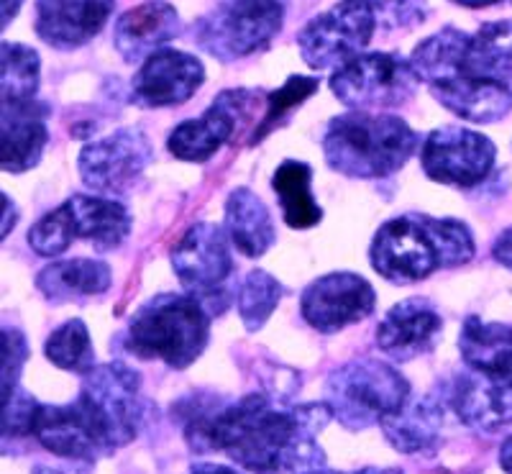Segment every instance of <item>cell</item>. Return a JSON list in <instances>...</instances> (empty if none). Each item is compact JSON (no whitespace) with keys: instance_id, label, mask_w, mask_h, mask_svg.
Wrapping results in <instances>:
<instances>
[{"instance_id":"cell-1","label":"cell","mask_w":512,"mask_h":474,"mask_svg":"<svg viewBox=\"0 0 512 474\" xmlns=\"http://www.w3.org/2000/svg\"><path fill=\"white\" fill-rule=\"evenodd\" d=\"M331 418L326 403L287 405L251 393L216 410H195L185 439L192 451H221L251 474H308L326 464L318 434Z\"/></svg>"},{"instance_id":"cell-2","label":"cell","mask_w":512,"mask_h":474,"mask_svg":"<svg viewBox=\"0 0 512 474\" xmlns=\"http://www.w3.org/2000/svg\"><path fill=\"white\" fill-rule=\"evenodd\" d=\"M410 62L433 98L464 121L495 123L512 111V21L477 34L446 26L420 41Z\"/></svg>"},{"instance_id":"cell-3","label":"cell","mask_w":512,"mask_h":474,"mask_svg":"<svg viewBox=\"0 0 512 474\" xmlns=\"http://www.w3.org/2000/svg\"><path fill=\"white\" fill-rule=\"evenodd\" d=\"M141 421L139 372L111 362L82 377L75 403L36 405L31 436L54 457L95 462L131 444L139 436Z\"/></svg>"},{"instance_id":"cell-4","label":"cell","mask_w":512,"mask_h":474,"mask_svg":"<svg viewBox=\"0 0 512 474\" xmlns=\"http://www.w3.org/2000/svg\"><path fill=\"white\" fill-rule=\"evenodd\" d=\"M459 352L464 372L451 390V408L459 421L484 434L512 426V328L466 318Z\"/></svg>"},{"instance_id":"cell-5","label":"cell","mask_w":512,"mask_h":474,"mask_svg":"<svg viewBox=\"0 0 512 474\" xmlns=\"http://www.w3.org/2000/svg\"><path fill=\"white\" fill-rule=\"evenodd\" d=\"M474 254V234L464 221L420 213L382 223L369 249L374 272L392 285L420 282L438 270L466 264Z\"/></svg>"},{"instance_id":"cell-6","label":"cell","mask_w":512,"mask_h":474,"mask_svg":"<svg viewBox=\"0 0 512 474\" xmlns=\"http://www.w3.org/2000/svg\"><path fill=\"white\" fill-rule=\"evenodd\" d=\"M420 147V136L397 116L344 113L328 121L323 154L333 172L354 180H382L400 172Z\"/></svg>"},{"instance_id":"cell-7","label":"cell","mask_w":512,"mask_h":474,"mask_svg":"<svg viewBox=\"0 0 512 474\" xmlns=\"http://www.w3.org/2000/svg\"><path fill=\"white\" fill-rule=\"evenodd\" d=\"M210 339V313L195 295H157L146 300L126 328L128 354L172 369H187L205 352Z\"/></svg>"},{"instance_id":"cell-8","label":"cell","mask_w":512,"mask_h":474,"mask_svg":"<svg viewBox=\"0 0 512 474\" xmlns=\"http://www.w3.org/2000/svg\"><path fill=\"white\" fill-rule=\"evenodd\" d=\"M410 400L408 380L392 364L356 359L338 367L326 382V405L349 431H364L395 416Z\"/></svg>"},{"instance_id":"cell-9","label":"cell","mask_w":512,"mask_h":474,"mask_svg":"<svg viewBox=\"0 0 512 474\" xmlns=\"http://www.w3.org/2000/svg\"><path fill=\"white\" fill-rule=\"evenodd\" d=\"M285 11V0H223L195 24V41L210 57L236 62L272 44Z\"/></svg>"},{"instance_id":"cell-10","label":"cell","mask_w":512,"mask_h":474,"mask_svg":"<svg viewBox=\"0 0 512 474\" xmlns=\"http://www.w3.org/2000/svg\"><path fill=\"white\" fill-rule=\"evenodd\" d=\"M418 72L410 59L392 52L359 54L331 75V90L344 106L395 108L405 106L418 90Z\"/></svg>"},{"instance_id":"cell-11","label":"cell","mask_w":512,"mask_h":474,"mask_svg":"<svg viewBox=\"0 0 512 474\" xmlns=\"http://www.w3.org/2000/svg\"><path fill=\"white\" fill-rule=\"evenodd\" d=\"M379 24L377 8L372 0H338L331 11L320 13L308 21L297 34V47L305 65L313 70L341 67L372 41Z\"/></svg>"},{"instance_id":"cell-12","label":"cell","mask_w":512,"mask_h":474,"mask_svg":"<svg viewBox=\"0 0 512 474\" xmlns=\"http://www.w3.org/2000/svg\"><path fill=\"white\" fill-rule=\"evenodd\" d=\"M228 241L231 239H226L221 226L203 221L192 226L172 249V270L187 293L208 308L210 316H218L228 308L226 282L233 275Z\"/></svg>"},{"instance_id":"cell-13","label":"cell","mask_w":512,"mask_h":474,"mask_svg":"<svg viewBox=\"0 0 512 474\" xmlns=\"http://www.w3.org/2000/svg\"><path fill=\"white\" fill-rule=\"evenodd\" d=\"M497 149L484 134L461 126H443L425 136L420 164L433 182L474 188L495 167Z\"/></svg>"},{"instance_id":"cell-14","label":"cell","mask_w":512,"mask_h":474,"mask_svg":"<svg viewBox=\"0 0 512 474\" xmlns=\"http://www.w3.org/2000/svg\"><path fill=\"white\" fill-rule=\"evenodd\" d=\"M154 152L144 131L121 129L85 144L80 152L82 182L95 193H123L149 167Z\"/></svg>"},{"instance_id":"cell-15","label":"cell","mask_w":512,"mask_h":474,"mask_svg":"<svg viewBox=\"0 0 512 474\" xmlns=\"http://www.w3.org/2000/svg\"><path fill=\"white\" fill-rule=\"evenodd\" d=\"M377 293L361 275L333 272L310 282L300 298V313L320 334H336L374 313Z\"/></svg>"},{"instance_id":"cell-16","label":"cell","mask_w":512,"mask_h":474,"mask_svg":"<svg viewBox=\"0 0 512 474\" xmlns=\"http://www.w3.org/2000/svg\"><path fill=\"white\" fill-rule=\"evenodd\" d=\"M259 106L251 90H226L200 118L182 121L169 134L167 149L182 162H208L239 129V123Z\"/></svg>"},{"instance_id":"cell-17","label":"cell","mask_w":512,"mask_h":474,"mask_svg":"<svg viewBox=\"0 0 512 474\" xmlns=\"http://www.w3.org/2000/svg\"><path fill=\"white\" fill-rule=\"evenodd\" d=\"M205 82V67L198 57L177 49H162L146 57L131 85V98L141 108L182 106Z\"/></svg>"},{"instance_id":"cell-18","label":"cell","mask_w":512,"mask_h":474,"mask_svg":"<svg viewBox=\"0 0 512 474\" xmlns=\"http://www.w3.org/2000/svg\"><path fill=\"white\" fill-rule=\"evenodd\" d=\"M443 334V318L425 298H408L387 311L377 326V346L395 362L433 352Z\"/></svg>"},{"instance_id":"cell-19","label":"cell","mask_w":512,"mask_h":474,"mask_svg":"<svg viewBox=\"0 0 512 474\" xmlns=\"http://www.w3.org/2000/svg\"><path fill=\"white\" fill-rule=\"evenodd\" d=\"M116 0H36V34L54 49H77L103 31Z\"/></svg>"},{"instance_id":"cell-20","label":"cell","mask_w":512,"mask_h":474,"mask_svg":"<svg viewBox=\"0 0 512 474\" xmlns=\"http://www.w3.org/2000/svg\"><path fill=\"white\" fill-rule=\"evenodd\" d=\"M49 108L39 100L3 103L0 118V164L3 170L21 175L36 167L47 149Z\"/></svg>"},{"instance_id":"cell-21","label":"cell","mask_w":512,"mask_h":474,"mask_svg":"<svg viewBox=\"0 0 512 474\" xmlns=\"http://www.w3.org/2000/svg\"><path fill=\"white\" fill-rule=\"evenodd\" d=\"M180 36V16L167 3H141L116 21L113 44L128 65L152 57L162 44Z\"/></svg>"},{"instance_id":"cell-22","label":"cell","mask_w":512,"mask_h":474,"mask_svg":"<svg viewBox=\"0 0 512 474\" xmlns=\"http://www.w3.org/2000/svg\"><path fill=\"white\" fill-rule=\"evenodd\" d=\"M59 213L67 223L72 241L85 239L100 252L118 249L131 234V213L116 200L75 195L59 205Z\"/></svg>"},{"instance_id":"cell-23","label":"cell","mask_w":512,"mask_h":474,"mask_svg":"<svg viewBox=\"0 0 512 474\" xmlns=\"http://www.w3.org/2000/svg\"><path fill=\"white\" fill-rule=\"evenodd\" d=\"M113 285L111 267L100 259H62L36 275V287L52 303H85L108 293Z\"/></svg>"},{"instance_id":"cell-24","label":"cell","mask_w":512,"mask_h":474,"mask_svg":"<svg viewBox=\"0 0 512 474\" xmlns=\"http://www.w3.org/2000/svg\"><path fill=\"white\" fill-rule=\"evenodd\" d=\"M226 231L231 244L249 259L264 257L277 241L272 213L259 195L246 188H236L228 195Z\"/></svg>"},{"instance_id":"cell-25","label":"cell","mask_w":512,"mask_h":474,"mask_svg":"<svg viewBox=\"0 0 512 474\" xmlns=\"http://www.w3.org/2000/svg\"><path fill=\"white\" fill-rule=\"evenodd\" d=\"M384 439L390 441L400 454H431L441 441L443 405L436 398L408 400L395 416L384 418Z\"/></svg>"},{"instance_id":"cell-26","label":"cell","mask_w":512,"mask_h":474,"mask_svg":"<svg viewBox=\"0 0 512 474\" xmlns=\"http://www.w3.org/2000/svg\"><path fill=\"white\" fill-rule=\"evenodd\" d=\"M310 185H313V170L300 159H287L274 172L272 188L280 198L282 216L290 229H310V226H318L323 218Z\"/></svg>"},{"instance_id":"cell-27","label":"cell","mask_w":512,"mask_h":474,"mask_svg":"<svg viewBox=\"0 0 512 474\" xmlns=\"http://www.w3.org/2000/svg\"><path fill=\"white\" fill-rule=\"evenodd\" d=\"M44 354L54 367L64 369V372H75V375H88L93 372L95 364V349L90 341L88 326L80 318L62 323L49 334L47 344H44Z\"/></svg>"},{"instance_id":"cell-28","label":"cell","mask_w":512,"mask_h":474,"mask_svg":"<svg viewBox=\"0 0 512 474\" xmlns=\"http://www.w3.org/2000/svg\"><path fill=\"white\" fill-rule=\"evenodd\" d=\"M0 88L3 103H21L34 100L39 90V54L24 44L3 41L0 49Z\"/></svg>"},{"instance_id":"cell-29","label":"cell","mask_w":512,"mask_h":474,"mask_svg":"<svg viewBox=\"0 0 512 474\" xmlns=\"http://www.w3.org/2000/svg\"><path fill=\"white\" fill-rule=\"evenodd\" d=\"M282 298V285L274 280L269 272L254 270L246 275V280L239 287V316L244 321L246 331L256 334L262 331L264 323L269 321Z\"/></svg>"},{"instance_id":"cell-30","label":"cell","mask_w":512,"mask_h":474,"mask_svg":"<svg viewBox=\"0 0 512 474\" xmlns=\"http://www.w3.org/2000/svg\"><path fill=\"white\" fill-rule=\"evenodd\" d=\"M315 90H318V77L292 75L280 90L269 93L262 121H259V126H256L254 134H251V144L267 139L274 129H280L282 123L290 118V113L295 111L300 103H305Z\"/></svg>"},{"instance_id":"cell-31","label":"cell","mask_w":512,"mask_h":474,"mask_svg":"<svg viewBox=\"0 0 512 474\" xmlns=\"http://www.w3.org/2000/svg\"><path fill=\"white\" fill-rule=\"evenodd\" d=\"M29 362V344L18 328H3V400L18 390V377Z\"/></svg>"},{"instance_id":"cell-32","label":"cell","mask_w":512,"mask_h":474,"mask_svg":"<svg viewBox=\"0 0 512 474\" xmlns=\"http://www.w3.org/2000/svg\"><path fill=\"white\" fill-rule=\"evenodd\" d=\"M377 16L390 29H408V26L423 24L428 16L425 0H372Z\"/></svg>"},{"instance_id":"cell-33","label":"cell","mask_w":512,"mask_h":474,"mask_svg":"<svg viewBox=\"0 0 512 474\" xmlns=\"http://www.w3.org/2000/svg\"><path fill=\"white\" fill-rule=\"evenodd\" d=\"M492 254H495V259L502 264V267L512 270V229L502 231L500 239H497L495 246H492Z\"/></svg>"},{"instance_id":"cell-34","label":"cell","mask_w":512,"mask_h":474,"mask_svg":"<svg viewBox=\"0 0 512 474\" xmlns=\"http://www.w3.org/2000/svg\"><path fill=\"white\" fill-rule=\"evenodd\" d=\"M13 226H16V208H13L11 198H8V195L3 193V231H0V234H3V239H6V236L11 234Z\"/></svg>"},{"instance_id":"cell-35","label":"cell","mask_w":512,"mask_h":474,"mask_svg":"<svg viewBox=\"0 0 512 474\" xmlns=\"http://www.w3.org/2000/svg\"><path fill=\"white\" fill-rule=\"evenodd\" d=\"M190 474H239L236 469L226 467V464H195Z\"/></svg>"},{"instance_id":"cell-36","label":"cell","mask_w":512,"mask_h":474,"mask_svg":"<svg viewBox=\"0 0 512 474\" xmlns=\"http://www.w3.org/2000/svg\"><path fill=\"white\" fill-rule=\"evenodd\" d=\"M500 467L505 474H512V436H507L500 449Z\"/></svg>"},{"instance_id":"cell-37","label":"cell","mask_w":512,"mask_h":474,"mask_svg":"<svg viewBox=\"0 0 512 474\" xmlns=\"http://www.w3.org/2000/svg\"><path fill=\"white\" fill-rule=\"evenodd\" d=\"M24 6V0H3V29L11 24L13 18H16L18 8Z\"/></svg>"},{"instance_id":"cell-38","label":"cell","mask_w":512,"mask_h":474,"mask_svg":"<svg viewBox=\"0 0 512 474\" xmlns=\"http://www.w3.org/2000/svg\"><path fill=\"white\" fill-rule=\"evenodd\" d=\"M454 3H459V6H464V8H487V6H495V3H500V0H454Z\"/></svg>"},{"instance_id":"cell-39","label":"cell","mask_w":512,"mask_h":474,"mask_svg":"<svg viewBox=\"0 0 512 474\" xmlns=\"http://www.w3.org/2000/svg\"><path fill=\"white\" fill-rule=\"evenodd\" d=\"M31 474H64L62 469H52V467H44V464H39V467L31 469Z\"/></svg>"},{"instance_id":"cell-40","label":"cell","mask_w":512,"mask_h":474,"mask_svg":"<svg viewBox=\"0 0 512 474\" xmlns=\"http://www.w3.org/2000/svg\"><path fill=\"white\" fill-rule=\"evenodd\" d=\"M308 474H344V472H331V469H313V472H308ZM354 474H359V472H354Z\"/></svg>"}]
</instances>
